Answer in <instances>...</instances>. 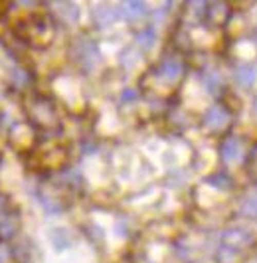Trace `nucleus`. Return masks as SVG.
I'll return each instance as SVG.
<instances>
[{
  "label": "nucleus",
  "instance_id": "nucleus-1",
  "mask_svg": "<svg viewBox=\"0 0 257 263\" xmlns=\"http://www.w3.org/2000/svg\"><path fill=\"white\" fill-rule=\"evenodd\" d=\"M14 32L22 42L34 48H48L53 40V20L46 14H32L18 20Z\"/></svg>",
  "mask_w": 257,
  "mask_h": 263
},
{
  "label": "nucleus",
  "instance_id": "nucleus-2",
  "mask_svg": "<svg viewBox=\"0 0 257 263\" xmlns=\"http://www.w3.org/2000/svg\"><path fill=\"white\" fill-rule=\"evenodd\" d=\"M26 115L34 129L42 133H53L60 127L56 103L44 95H30L26 99Z\"/></svg>",
  "mask_w": 257,
  "mask_h": 263
},
{
  "label": "nucleus",
  "instance_id": "nucleus-3",
  "mask_svg": "<svg viewBox=\"0 0 257 263\" xmlns=\"http://www.w3.org/2000/svg\"><path fill=\"white\" fill-rule=\"evenodd\" d=\"M253 241H255V236L242 228H230L222 234V248L233 251V253H240L242 250L251 248Z\"/></svg>",
  "mask_w": 257,
  "mask_h": 263
},
{
  "label": "nucleus",
  "instance_id": "nucleus-4",
  "mask_svg": "<svg viewBox=\"0 0 257 263\" xmlns=\"http://www.w3.org/2000/svg\"><path fill=\"white\" fill-rule=\"evenodd\" d=\"M219 157L226 164H237L245 158L244 143L237 135H228L219 145Z\"/></svg>",
  "mask_w": 257,
  "mask_h": 263
},
{
  "label": "nucleus",
  "instance_id": "nucleus-5",
  "mask_svg": "<svg viewBox=\"0 0 257 263\" xmlns=\"http://www.w3.org/2000/svg\"><path fill=\"white\" fill-rule=\"evenodd\" d=\"M40 200L50 214H62L69 206V198L62 196V190L58 186H46L40 190Z\"/></svg>",
  "mask_w": 257,
  "mask_h": 263
},
{
  "label": "nucleus",
  "instance_id": "nucleus-6",
  "mask_svg": "<svg viewBox=\"0 0 257 263\" xmlns=\"http://www.w3.org/2000/svg\"><path fill=\"white\" fill-rule=\"evenodd\" d=\"M74 52H76V60L79 62V66L83 69H87V71L93 69L101 60L97 46L89 40H79L76 44V48H74Z\"/></svg>",
  "mask_w": 257,
  "mask_h": 263
},
{
  "label": "nucleus",
  "instance_id": "nucleus-7",
  "mask_svg": "<svg viewBox=\"0 0 257 263\" xmlns=\"http://www.w3.org/2000/svg\"><path fill=\"white\" fill-rule=\"evenodd\" d=\"M230 111L224 105H212L204 113V125L210 131H222L230 125Z\"/></svg>",
  "mask_w": 257,
  "mask_h": 263
},
{
  "label": "nucleus",
  "instance_id": "nucleus-8",
  "mask_svg": "<svg viewBox=\"0 0 257 263\" xmlns=\"http://www.w3.org/2000/svg\"><path fill=\"white\" fill-rule=\"evenodd\" d=\"M65 160H67V151L62 145L46 146L38 155L40 166H46V168H58V166L65 164Z\"/></svg>",
  "mask_w": 257,
  "mask_h": 263
},
{
  "label": "nucleus",
  "instance_id": "nucleus-9",
  "mask_svg": "<svg viewBox=\"0 0 257 263\" xmlns=\"http://www.w3.org/2000/svg\"><path fill=\"white\" fill-rule=\"evenodd\" d=\"M18 228H20V218L16 212L4 210L0 214V241H6L16 236Z\"/></svg>",
  "mask_w": 257,
  "mask_h": 263
},
{
  "label": "nucleus",
  "instance_id": "nucleus-10",
  "mask_svg": "<svg viewBox=\"0 0 257 263\" xmlns=\"http://www.w3.org/2000/svg\"><path fill=\"white\" fill-rule=\"evenodd\" d=\"M182 71H184V66L176 55H168L158 66V76L167 81H176L182 76Z\"/></svg>",
  "mask_w": 257,
  "mask_h": 263
},
{
  "label": "nucleus",
  "instance_id": "nucleus-11",
  "mask_svg": "<svg viewBox=\"0 0 257 263\" xmlns=\"http://www.w3.org/2000/svg\"><path fill=\"white\" fill-rule=\"evenodd\" d=\"M230 14H231V8L226 4V2H216V4H210V6H206V18L212 22V24H226L228 20H230Z\"/></svg>",
  "mask_w": 257,
  "mask_h": 263
},
{
  "label": "nucleus",
  "instance_id": "nucleus-12",
  "mask_svg": "<svg viewBox=\"0 0 257 263\" xmlns=\"http://www.w3.org/2000/svg\"><path fill=\"white\" fill-rule=\"evenodd\" d=\"M240 216H244L247 220H257V190H251L249 194H245L244 200L240 202Z\"/></svg>",
  "mask_w": 257,
  "mask_h": 263
},
{
  "label": "nucleus",
  "instance_id": "nucleus-13",
  "mask_svg": "<svg viewBox=\"0 0 257 263\" xmlns=\"http://www.w3.org/2000/svg\"><path fill=\"white\" fill-rule=\"evenodd\" d=\"M255 79H257V73L251 66H247V64L237 66V69H235V81H237L242 87L249 89V87L255 83Z\"/></svg>",
  "mask_w": 257,
  "mask_h": 263
},
{
  "label": "nucleus",
  "instance_id": "nucleus-14",
  "mask_svg": "<svg viewBox=\"0 0 257 263\" xmlns=\"http://www.w3.org/2000/svg\"><path fill=\"white\" fill-rule=\"evenodd\" d=\"M121 12L125 14L128 20H135V18H141L146 14V4L144 2H125Z\"/></svg>",
  "mask_w": 257,
  "mask_h": 263
},
{
  "label": "nucleus",
  "instance_id": "nucleus-15",
  "mask_svg": "<svg viewBox=\"0 0 257 263\" xmlns=\"http://www.w3.org/2000/svg\"><path fill=\"white\" fill-rule=\"evenodd\" d=\"M117 12L111 8V6H99L97 10H95V18H97V22L101 24V26H109L113 20H115Z\"/></svg>",
  "mask_w": 257,
  "mask_h": 263
},
{
  "label": "nucleus",
  "instance_id": "nucleus-16",
  "mask_svg": "<svg viewBox=\"0 0 257 263\" xmlns=\"http://www.w3.org/2000/svg\"><path fill=\"white\" fill-rule=\"evenodd\" d=\"M154 30L153 28H144V30H141L139 34H137V44L141 46V48H144V50H149V48H153L154 44Z\"/></svg>",
  "mask_w": 257,
  "mask_h": 263
},
{
  "label": "nucleus",
  "instance_id": "nucleus-17",
  "mask_svg": "<svg viewBox=\"0 0 257 263\" xmlns=\"http://www.w3.org/2000/svg\"><path fill=\"white\" fill-rule=\"evenodd\" d=\"M245 166H247V172L249 176L257 182V145L249 151V155L245 157Z\"/></svg>",
  "mask_w": 257,
  "mask_h": 263
},
{
  "label": "nucleus",
  "instance_id": "nucleus-18",
  "mask_svg": "<svg viewBox=\"0 0 257 263\" xmlns=\"http://www.w3.org/2000/svg\"><path fill=\"white\" fill-rule=\"evenodd\" d=\"M208 184L218 186V188H222V190H226V188H230L233 182H231V178L228 176V174L218 172V174H214V176H210V178H208Z\"/></svg>",
  "mask_w": 257,
  "mask_h": 263
},
{
  "label": "nucleus",
  "instance_id": "nucleus-19",
  "mask_svg": "<svg viewBox=\"0 0 257 263\" xmlns=\"http://www.w3.org/2000/svg\"><path fill=\"white\" fill-rule=\"evenodd\" d=\"M4 259H6V251H4V248L0 246V263H4Z\"/></svg>",
  "mask_w": 257,
  "mask_h": 263
},
{
  "label": "nucleus",
  "instance_id": "nucleus-20",
  "mask_svg": "<svg viewBox=\"0 0 257 263\" xmlns=\"http://www.w3.org/2000/svg\"><path fill=\"white\" fill-rule=\"evenodd\" d=\"M253 113H255V117H257V97H255V101H253Z\"/></svg>",
  "mask_w": 257,
  "mask_h": 263
},
{
  "label": "nucleus",
  "instance_id": "nucleus-21",
  "mask_svg": "<svg viewBox=\"0 0 257 263\" xmlns=\"http://www.w3.org/2000/svg\"><path fill=\"white\" fill-rule=\"evenodd\" d=\"M255 40H257V30H255Z\"/></svg>",
  "mask_w": 257,
  "mask_h": 263
}]
</instances>
